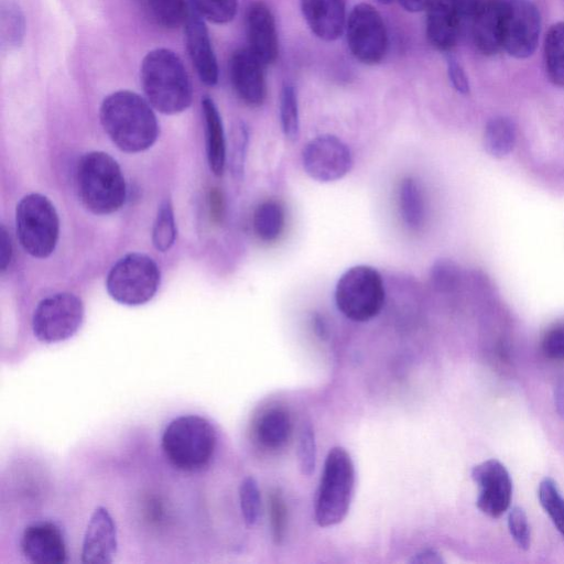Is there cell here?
I'll use <instances>...</instances> for the list:
<instances>
[{
  "instance_id": "6da1fadb",
  "label": "cell",
  "mask_w": 564,
  "mask_h": 564,
  "mask_svg": "<svg viewBox=\"0 0 564 564\" xmlns=\"http://www.w3.org/2000/svg\"><path fill=\"white\" fill-rule=\"evenodd\" d=\"M152 108L140 95L118 90L104 99L99 110L100 122L120 150L141 152L158 138L159 126Z\"/></svg>"
},
{
  "instance_id": "7a4b0ae2",
  "label": "cell",
  "mask_w": 564,
  "mask_h": 564,
  "mask_svg": "<svg viewBox=\"0 0 564 564\" xmlns=\"http://www.w3.org/2000/svg\"><path fill=\"white\" fill-rule=\"evenodd\" d=\"M140 77L147 100L158 111L174 115L189 107L193 97L189 76L171 50L150 51L141 63Z\"/></svg>"
},
{
  "instance_id": "3957f363",
  "label": "cell",
  "mask_w": 564,
  "mask_h": 564,
  "mask_svg": "<svg viewBox=\"0 0 564 564\" xmlns=\"http://www.w3.org/2000/svg\"><path fill=\"white\" fill-rule=\"evenodd\" d=\"M78 195L87 209L97 215L118 210L126 199V182L120 166L109 154H84L76 169Z\"/></svg>"
},
{
  "instance_id": "277c9868",
  "label": "cell",
  "mask_w": 564,
  "mask_h": 564,
  "mask_svg": "<svg viewBox=\"0 0 564 564\" xmlns=\"http://www.w3.org/2000/svg\"><path fill=\"white\" fill-rule=\"evenodd\" d=\"M162 449L177 469L196 471L206 467L216 451L217 434L213 424L199 415L173 419L162 434Z\"/></svg>"
},
{
  "instance_id": "5b68a950",
  "label": "cell",
  "mask_w": 564,
  "mask_h": 564,
  "mask_svg": "<svg viewBox=\"0 0 564 564\" xmlns=\"http://www.w3.org/2000/svg\"><path fill=\"white\" fill-rule=\"evenodd\" d=\"M355 486V467L348 452L333 447L325 459L316 500L315 521L327 528L341 522L350 506Z\"/></svg>"
},
{
  "instance_id": "8992f818",
  "label": "cell",
  "mask_w": 564,
  "mask_h": 564,
  "mask_svg": "<svg viewBox=\"0 0 564 564\" xmlns=\"http://www.w3.org/2000/svg\"><path fill=\"white\" fill-rule=\"evenodd\" d=\"M386 290L381 274L370 265L358 264L347 269L335 288L337 308L347 318L366 322L383 307Z\"/></svg>"
},
{
  "instance_id": "52a82bcc",
  "label": "cell",
  "mask_w": 564,
  "mask_h": 564,
  "mask_svg": "<svg viewBox=\"0 0 564 564\" xmlns=\"http://www.w3.org/2000/svg\"><path fill=\"white\" fill-rule=\"evenodd\" d=\"M19 241L30 256L46 258L55 249L59 221L51 200L36 193L24 196L15 209Z\"/></svg>"
},
{
  "instance_id": "ba28073f",
  "label": "cell",
  "mask_w": 564,
  "mask_h": 564,
  "mask_svg": "<svg viewBox=\"0 0 564 564\" xmlns=\"http://www.w3.org/2000/svg\"><path fill=\"white\" fill-rule=\"evenodd\" d=\"M160 279V269L152 258L132 252L112 265L107 275L106 288L116 302L137 306L154 296Z\"/></svg>"
},
{
  "instance_id": "9c48e42d",
  "label": "cell",
  "mask_w": 564,
  "mask_h": 564,
  "mask_svg": "<svg viewBox=\"0 0 564 564\" xmlns=\"http://www.w3.org/2000/svg\"><path fill=\"white\" fill-rule=\"evenodd\" d=\"M84 305L75 294L62 292L43 299L34 310L32 330L42 343L70 338L82 326Z\"/></svg>"
},
{
  "instance_id": "30bf717a",
  "label": "cell",
  "mask_w": 564,
  "mask_h": 564,
  "mask_svg": "<svg viewBox=\"0 0 564 564\" xmlns=\"http://www.w3.org/2000/svg\"><path fill=\"white\" fill-rule=\"evenodd\" d=\"M346 37L351 54L359 62L375 65L388 50V33L382 17L369 3L355 6L346 20Z\"/></svg>"
},
{
  "instance_id": "8fae6325",
  "label": "cell",
  "mask_w": 564,
  "mask_h": 564,
  "mask_svg": "<svg viewBox=\"0 0 564 564\" xmlns=\"http://www.w3.org/2000/svg\"><path fill=\"white\" fill-rule=\"evenodd\" d=\"M541 14L530 0H501V43L508 54L527 58L536 48Z\"/></svg>"
},
{
  "instance_id": "7c38bea8",
  "label": "cell",
  "mask_w": 564,
  "mask_h": 564,
  "mask_svg": "<svg viewBox=\"0 0 564 564\" xmlns=\"http://www.w3.org/2000/svg\"><path fill=\"white\" fill-rule=\"evenodd\" d=\"M349 147L338 137L322 134L310 140L302 150V165L305 173L321 183L343 178L352 167Z\"/></svg>"
},
{
  "instance_id": "4fadbf2b",
  "label": "cell",
  "mask_w": 564,
  "mask_h": 564,
  "mask_svg": "<svg viewBox=\"0 0 564 564\" xmlns=\"http://www.w3.org/2000/svg\"><path fill=\"white\" fill-rule=\"evenodd\" d=\"M471 478L478 487L477 507L490 518H499L510 507L512 480L509 471L497 459H487L471 469Z\"/></svg>"
},
{
  "instance_id": "5bb4252c",
  "label": "cell",
  "mask_w": 564,
  "mask_h": 564,
  "mask_svg": "<svg viewBox=\"0 0 564 564\" xmlns=\"http://www.w3.org/2000/svg\"><path fill=\"white\" fill-rule=\"evenodd\" d=\"M264 64L248 48L235 51L229 61V76L238 97L257 107L267 96Z\"/></svg>"
},
{
  "instance_id": "9a60e30c",
  "label": "cell",
  "mask_w": 564,
  "mask_h": 564,
  "mask_svg": "<svg viewBox=\"0 0 564 564\" xmlns=\"http://www.w3.org/2000/svg\"><path fill=\"white\" fill-rule=\"evenodd\" d=\"M21 551L28 561L37 564H61L67 558L63 532L50 521H40L25 528Z\"/></svg>"
},
{
  "instance_id": "2e32d148",
  "label": "cell",
  "mask_w": 564,
  "mask_h": 564,
  "mask_svg": "<svg viewBox=\"0 0 564 564\" xmlns=\"http://www.w3.org/2000/svg\"><path fill=\"white\" fill-rule=\"evenodd\" d=\"M118 546L116 522L105 507H97L87 524L82 562L87 564L112 563Z\"/></svg>"
},
{
  "instance_id": "e0dca14e",
  "label": "cell",
  "mask_w": 564,
  "mask_h": 564,
  "mask_svg": "<svg viewBox=\"0 0 564 564\" xmlns=\"http://www.w3.org/2000/svg\"><path fill=\"white\" fill-rule=\"evenodd\" d=\"M246 33L248 48L264 64L275 62L279 54V41L274 17L269 7L252 2L246 12Z\"/></svg>"
},
{
  "instance_id": "ac0fdd59",
  "label": "cell",
  "mask_w": 564,
  "mask_h": 564,
  "mask_svg": "<svg viewBox=\"0 0 564 564\" xmlns=\"http://www.w3.org/2000/svg\"><path fill=\"white\" fill-rule=\"evenodd\" d=\"M185 41L188 55L199 79L207 86L218 82V65L208 35V30L199 13L191 9L185 23Z\"/></svg>"
},
{
  "instance_id": "d6986e66",
  "label": "cell",
  "mask_w": 564,
  "mask_h": 564,
  "mask_svg": "<svg viewBox=\"0 0 564 564\" xmlns=\"http://www.w3.org/2000/svg\"><path fill=\"white\" fill-rule=\"evenodd\" d=\"M425 10L430 43L438 51L449 52L459 36L460 12L452 0H430Z\"/></svg>"
},
{
  "instance_id": "ffe728a7",
  "label": "cell",
  "mask_w": 564,
  "mask_h": 564,
  "mask_svg": "<svg viewBox=\"0 0 564 564\" xmlns=\"http://www.w3.org/2000/svg\"><path fill=\"white\" fill-rule=\"evenodd\" d=\"M312 32L324 41L338 39L345 30V0H300Z\"/></svg>"
},
{
  "instance_id": "44dd1931",
  "label": "cell",
  "mask_w": 564,
  "mask_h": 564,
  "mask_svg": "<svg viewBox=\"0 0 564 564\" xmlns=\"http://www.w3.org/2000/svg\"><path fill=\"white\" fill-rule=\"evenodd\" d=\"M471 36L476 48L484 55H494L501 43V0H482L474 12Z\"/></svg>"
},
{
  "instance_id": "7402d4cb",
  "label": "cell",
  "mask_w": 564,
  "mask_h": 564,
  "mask_svg": "<svg viewBox=\"0 0 564 564\" xmlns=\"http://www.w3.org/2000/svg\"><path fill=\"white\" fill-rule=\"evenodd\" d=\"M205 121L206 152L210 171L219 176L224 173L226 162V141L218 109L209 97L202 100Z\"/></svg>"
},
{
  "instance_id": "603a6c76",
  "label": "cell",
  "mask_w": 564,
  "mask_h": 564,
  "mask_svg": "<svg viewBox=\"0 0 564 564\" xmlns=\"http://www.w3.org/2000/svg\"><path fill=\"white\" fill-rule=\"evenodd\" d=\"M399 208L404 225L412 231H420L426 218L423 191L413 177H404L399 187Z\"/></svg>"
},
{
  "instance_id": "cb8c5ba5",
  "label": "cell",
  "mask_w": 564,
  "mask_h": 564,
  "mask_svg": "<svg viewBox=\"0 0 564 564\" xmlns=\"http://www.w3.org/2000/svg\"><path fill=\"white\" fill-rule=\"evenodd\" d=\"M292 423L290 415L282 409H270L264 412L256 427L257 438L267 448L282 447L290 438Z\"/></svg>"
},
{
  "instance_id": "d4e9b609",
  "label": "cell",
  "mask_w": 564,
  "mask_h": 564,
  "mask_svg": "<svg viewBox=\"0 0 564 564\" xmlns=\"http://www.w3.org/2000/svg\"><path fill=\"white\" fill-rule=\"evenodd\" d=\"M516 140L517 126L511 118L497 116L487 122L484 133V147L491 156H507L513 150Z\"/></svg>"
},
{
  "instance_id": "484cf974",
  "label": "cell",
  "mask_w": 564,
  "mask_h": 564,
  "mask_svg": "<svg viewBox=\"0 0 564 564\" xmlns=\"http://www.w3.org/2000/svg\"><path fill=\"white\" fill-rule=\"evenodd\" d=\"M252 225L260 240L265 242L275 241L281 236L285 225V214L282 205L274 199L262 202L253 213Z\"/></svg>"
},
{
  "instance_id": "4316f807",
  "label": "cell",
  "mask_w": 564,
  "mask_h": 564,
  "mask_svg": "<svg viewBox=\"0 0 564 564\" xmlns=\"http://www.w3.org/2000/svg\"><path fill=\"white\" fill-rule=\"evenodd\" d=\"M544 65L550 82L564 87V22L553 24L545 35Z\"/></svg>"
},
{
  "instance_id": "83f0119b",
  "label": "cell",
  "mask_w": 564,
  "mask_h": 564,
  "mask_svg": "<svg viewBox=\"0 0 564 564\" xmlns=\"http://www.w3.org/2000/svg\"><path fill=\"white\" fill-rule=\"evenodd\" d=\"M145 6L151 18L165 29L185 24L191 10L185 0H145Z\"/></svg>"
},
{
  "instance_id": "f1b7e54d",
  "label": "cell",
  "mask_w": 564,
  "mask_h": 564,
  "mask_svg": "<svg viewBox=\"0 0 564 564\" xmlns=\"http://www.w3.org/2000/svg\"><path fill=\"white\" fill-rule=\"evenodd\" d=\"M280 122L283 134L291 141L300 135V112L297 94L294 86L285 83L280 94Z\"/></svg>"
},
{
  "instance_id": "f546056e",
  "label": "cell",
  "mask_w": 564,
  "mask_h": 564,
  "mask_svg": "<svg viewBox=\"0 0 564 564\" xmlns=\"http://www.w3.org/2000/svg\"><path fill=\"white\" fill-rule=\"evenodd\" d=\"M539 500L553 524L564 539V498L552 478H544L539 486Z\"/></svg>"
},
{
  "instance_id": "4dcf8cb0",
  "label": "cell",
  "mask_w": 564,
  "mask_h": 564,
  "mask_svg": "<svg viewBox=\"0 0 564 564\" xmlns=\"http://www.w3.org/2000/svg\"><path fill=\"white\" fill-rule=\"evenodd\" d=\"M175 237L173 208L170 200L166 199L159 207L152 230V242L156 250L164 252L173 246Z\"/></svg>"
},
{
  "instance_id": "1f68e13d",
  "label": "cell",
  "mask_w": 564,
  "mask_h": 564,
  "mask_svg": "<svg viewBox=\"0 0 564 564\" xmlns=\"http://www.w3.org/2000/svg\"><path fill=\"white\" fill-rule=\"evenodd\" d=\"M24 21L20 9L14 3H2L1 41L9 47L18 46L23 37Z\"/></svg>"
},
{
  "instance_id": "d6a6232c",
  "label": "cell",
  "mask_w": 564,
  "mask_h": 564,
  "mask_svg": "<svg viewBox=\"0 0 564 564\" xmlns=\"http://www.w3.org/2000/svg\"><path fill=\"white\" fill-rule=\"evenodd\" d=\"M239 501L246 524L249 527L254 525L260 514L261 498L258 482L253 477H246L241 481L239 487Z\"/></svg>"
},
{
  "instance_id": "836d02e7",
  "label": "cell",
  "mask_w": 564,
  "mask_h": 564,
  "mask_svg": "<svg viewBox=\"0 0 564 564\" xmlns=\"http://www.w3.org/2000/svg\"><path fill=\"white\" fill-rule=\"evenodd\" d=\"M199 15L213 23L231 21L237 11L238 0H192Z\"/></svg>"
},
{
  "instance_id": "e575fe53",
  "label": "cell",
  "mask_w": 564,
  "mask_h": 564,
  "mask_svg": "<svg viewBox=\"0 0 564 564\" xmlns=\"http://www.w3.org/2000/svg\"><path fill=\"white\" fill-rule=\"evenodd\" d=\"M459 280V268L455 262L451 260H437L431 268V282L437 291H454L458 286Z\"/></svg>"
},
{
  "instance_id": "d590c367",
  "label": "cell",
  "mask_w": 564,
  "mask_h": 564,
  "mask_svg": "<svg viewBox=\"0 0 564 564\" xmlns=\"http://www.w3.org/2000/svg\"><path fill=\"white\" fill-rule=\"evenodd\" d=\"M297 460L301 473L305 476L312 475L316 462V443L314 430L310 423H305L300 432Z\"/></svg>"
},
{
  "instance_id": "8d00e7d4",
  "label": "cell",
  "mask_w": 564,
  "mask_h": 564,
  "mask_svg": "<svg viewBox=\"0 0 564 564\" xmlns=\"http://www.w3.org/2000/svg\"><path fill=\"white\" fill-rule=\"evenodd\" d=\"M248 140V130L246 126L241 123L235 129L232 133L230 152V169L232 175L237 180L241 178L243 174Z\"/></svg>"
},
{
  "instance_id": "74e56055",
  "label": "cell",
  "mask_w": 564,
  "mask_h": 564,
  "mask_svg": "<svg viewBox=\"0 0 564 564\" xmlns=\"http://www.w3.org/2000/svg\"><path fill=\"white\" fill-rule=\"evenodd\" d=\"M508 529L509 532L522 550H529L531 544V531L528 517L524 510L520 507H513L508 514Z\"/></svg>"
},
{
  "instance_id": "f35d334b",
  "label": "cell",
  "mask_w": 564,
  "mask_h": 564,
  "mask_svg": "<svg viewBox=\"0 0 564 564\" xmlns=\"http://www.w3.org/2000/svg\"><path fill=\"white\" fill-rule=\"evenodd\" d=\"M270 514L273 538L276 543L283 540L286 525V508L279 491H273L270 497Z\"/></svg>"
},
{
  "instance_id": "ab89813d",
  "label": "cell",
  "mask_w": 564,
  "mask_h": 564,
  "mask_svg": "<svg viewBox=\"0 0 564 564\" xmlns=\"http://www.w3.org/2000/svg\"><path fill=\"white\" fill-rule=\"evenodd\" d=\"M541 347L547 358L564 359V325L549 329L542 339Z\"/></svg>"
},
{
  "instance_id": "60d3db41",
  "label": "cell",
  "mask_w": 564,
  "mask_h": 564,
  "mask_svg": "<svg viewBox=\"0 0 564 564\" xmlns=\"http://www.w3.org/2000/svg\"><path fill=\"white\" fill-rule=\"evenodd\" d=\"M447 75L454 89L462 95L469 93V80L464 67L457 58L451 54L446 56Z\"/></svg>"
},
{
  "instance_id": "b9f144b4",
  "label": "cell",
  "mask_w": 564,
  "mask_h": 564,
  "mask_svg": "<svg viewBox=\"0 0 564 564\" xmlns=\"http://www.w3.org/2000/svg\"><path fill=\"white\" fill-rule=\"evenodd\" d=\"M12 256V246L10 237L3 226L0 230V268L2 271L7 269Z\"/></svg>"
},
{
  "instance_id": "7bdbcfd3",
  "label": "cell",
  "mask_w": 564,
  "mask_h": 564,
  "mask_svg": "<svg viewBox=\"0 0 564 564\" xmlns=\"http://www.w3.org/2000/svg\"><path fill=\"white\" fill-rule=\"evenodd\" d=\"M462 15H473L482 0H452Z\"/></svg>"
},
{
  "instance_id": "ee69618b",
  "label": "cell",
  "mask_w": 564,
  "mask_h": 564,
  "mask_svg": "<svg viewBox=\"0 0 564 564\" xmlns=\"http://www.w3.org/2000/svg\"><path fill=\"white\" fill-rule=\"evenodd\" d=\"M413 563H442V558L440 555L433 550H426L417 555L411 561Z\"/></svg>"
},
{
  "instance_id": "f6af8a7d",
  "label": "cell",
  "mask_w": 564,
  "mask_h": 564,
  "mask_svg": "<svg viewBox=\"0 0 564 564\" xmlns=\"http://www.w3.org/2000/svg\"><path fill=\"white\" fill-rule=\"evenodd\" d=\"M400 4L410 12H417L426 8L430 0H399Z\"/></svg>"
},
{
  "instance_id": "bcb514c9",
  "label": "cell",
  "mask_w": 564,
  "mask_h": 564,
  "mask_svg": "<svg viewBox=\"0 0 564 564\" xmlns=\"http://www.w3.org/2000/svg\"><path fill=\"white\" fill-rule=\"evenodd\" d=\"M378 1H380L381 3H389V2H391L392 0H378Z\"/></svg>"
}]
</instances>
